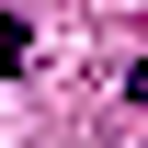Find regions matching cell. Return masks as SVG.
<instances>
[{"mask_svg": "<svg viewBox=\"0 0 148 148\" xmlns=\"http://www.w3.org/2000/svg\"><path fill=\"white\" fill-rule=\"evenodd\" d=\"M34 69V34H23V12H0V80H23Z\"/></svg>", "mask_w": 148, "mask_h": 148, "instance_id": "cell-1", "label": "cell"}]
</instances>
